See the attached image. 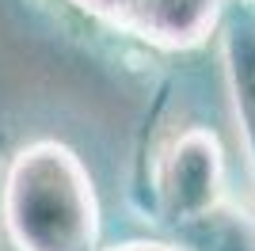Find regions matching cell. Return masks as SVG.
Segmentation results:
<instances>
[{
    "mask_svg": "<svg viewBox=\"0 0 255 251\" xmlns=\"http://www.w3.org/2000/svg\"><path fill=\"white\" fill-rule=\"evenodd\" d=\"M225 202V156L217 137L202 126L183 129L156 164V209L183 229Z\"/></svg>",
    "mask_w": 255,
    "mask_h": 251,
    "instance_id": "2",
    "label": "cell"
},
{
    "mask_svg": "<svg viewBox=\"0 0 255 251\" xmlns=\"http://www.w3.org/2000/svg\"><path fill=\"white\" fill-rule=\"evenodd\" d=\"M221 61L248 175L255 183V0H229L221 15Z\"/></svg>",
    "mask_w": 255,
    "mask_h": 251,
    "instance_id": "4",
    "label": "cell"
},
{
    "mask_svg": "<svg viewBox=\"0 0 255 251\" xmlns=\"http://www.w3.org/2000/svg\"><path fill=\"white\" fill-rule=\"evenodd\" d=\"M0 221L15 251H99V202L88 167L61 141H34L11 156Z\"/></svg>",
    "mask_w": 255,
    "mask_h": 251,
    "instance_id": "1",
    "label": "cell"
},
{
    "mask_svg": "<svg viewBox=\"0 0 255 251\" xmlns=\"http://www.w3.org/2000/svg\"><path fill=\"white\" fill-rule=\"evenodd\" d=\"M111 251H187V248H171V244H122Z\"/></svg>",
    "mask_w": 255,
    "mask_h": 251,
    "instance_id": "6",
    "label": "cell"
},
{
    "mask_svg": "<svg viewBox=\"0 0 255 251\" xmlns=\"http://www.w3.org/2000/svg\"><path fill=\"white\" fill-rule=\"evenodd\" d=\"M84 15L99 19L118 34L156 46L191 50L213 27H221L229 0H69Z\"/></svg>",
    "mask_w": 255,
    "mask_h": 251,
    "instance_id": "3",
    "label": "cell"
},
{
    "mask_svg": "<svg viewBox=\"0 0 255 251\" xmlns=\"http://www.w3.org/2000/svg\"><path fill=\"white\" fill-rule=\"evenodd\" d=\"M179 236L191 244L187 251H255V221L221 202L194 225H183Z\"/></svg>",
    "mask_w": 255,
    "mask_h": 251,
    "instance_id": "5",
    "label": "cell"
}]
</instances>
